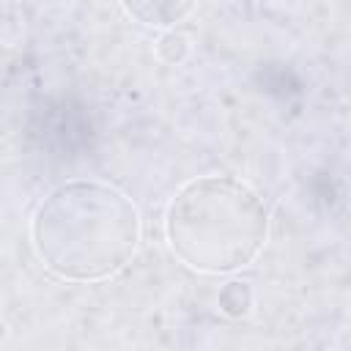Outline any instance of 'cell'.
<instances>
[{"label": "cell", "mask_w": 351, "mask_h": 351, "mask_svg": "<svg viewBox=\"0 0 351 351\" xmlns=\"http://www.w3.org/2000/svg\"><path fill=\"white\" fill-rule=\"evenodd\" d=\"M219 313L228 318H244L252 310V288L244 280H228L217 296Z\"/></svg>", "instance_id": "4"}, {"label": "cell", "mask_w": 351, "mask_h": 351, "mask_svg": "<svg viewBox=\"0 0 351 351\" xmlns=\"http://www.w3.org/2000/svg\"><path fill=\"white\" fill-rule=\"evenodd\" d=\"M129 16H134L143 25H154V27H170L176 22H181L195 5L192 3H176V0H145V3H123L121 5Z\"/></svg>", "instance_id": "3"}, {"label": "cell", "mask_w": 351, "mask_h": 351, "mask_svg": "<svg viewBox=\"0 0 351 351\" xmlns=\"http://www.w3.org/2000/svg\"><path fill=\"white\" fill-rule=\"evenodd\" d=\"M143 219L134 200L112 184L77 178L52 189L30 219L38 261L60 280L99 282L137 252Z\"/></svg>", "instance_id": "1"}, {"label": "cell", "mask_w": 351, "mask_h": 351, "mask_svg": "<svg viewBox=\"0 0 351 351\" xmlns=\"http://www.w3.org/2000/svg\"><path fill=\"white\" fill-rule=\"evenodd\" d=\"M165 239L173 255L203 274L250 266L269 239V211L258 192L233 176L186 181L167 203Z\"/></svg>", "instance_id": "2"}, {"label": "cell", "mask_w": 351, "mask_h": 351, "mask_svg": "<svg viewBox=\"0 0 351 351\" xmlns=\"http://www.w3.org/2000/svg\"><path fill=\"white\" fill-rule=\"evenodd\" d=\"M189 49H192V38H189L186 33H181V30H167V33H162L159 41H156V55H159L165 63H170V66L186 60Z\"/></svg>", "instance_id": "5"}]
</instances>
